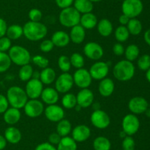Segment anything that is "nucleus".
Returning a JSON list of instances; mask_svg holds the SVG:
<instances>
[{"label":"nucleus","mask_w":150,"mask_h":150,"mask_svg":"<svg viewBox=\"0 0 150 150\" xmlns=\"http://www.w3.org/2000/svg\"><path fill=\"white\" fill-rule=\"evenodd\" d=\"M74 85L73 75L69 72L62 73L56 79L55 89L58 91L59 94H66L68 93L73 88Z\"/></svg>","instance_id":"9d476101"},{"label":"nucleus","mask_w":150,"mask_h":150,"mask_svg":"<svg viewBox=\"0 0 150 150\" xmlns=\"http://www.w3.org/2000/svg\"><path fill=\"white\" fill-rule=\"evenodd\" d=\"M6 97L8 100L9 104L18 109L23 108L29 99L25 90L18 85L10 87L7 91Z\"/></svg>","instance_id":"7ed1b4c3"},{"label":"nucleus","mask_w":150,"mask_h":150,"mask_svg":"<svg viewBox=\"0 0 150 150\" xmlns=\"http://www.w3.org/2000/svg\"><path fill=\"white\" fill-rule=\"evenodd\" d=\"M149 107H150V103H149Z\"/></svg>","instance_id":"e2e57ef3"},{"label":"nucleus","mask_w":150,"mask_h":150,"mask_svg":"<svg viewBox=\"0 0 150 150\" xmlns=\"http://www.w3.org/2000/svg\"><path fill=\"white\" fill-rule=\"evenodd\" d=\"M56 4L62 10L67 7H72L73 4L74 0H55Z\"/></svg>","instance_id":"8fccbe9b"},{"label":"nucleus","mask_w":150,"mask_h":150,"mask_svg":"<svg viewBox=\"0 0 150 150\" xmlns=\"http://www.w3.org/2000/svg\"><path fill=\"white\" fill-rule=\"evenodd\" d=\"M81 15L73 7L62 9L59 15V21L62 26L72 28L80 24Z\"/></svg>","instance_id":"39448f33"},{"label":"nucleus","mask_w":150,"mask_h":150,"mask_svg":"<svg viewBox=\"0 0 150 150\" xmlns=\"http://www.w3.org/2000/svg\"><path fill=\"white\" fill-rule=\"evenodd\" d=\"M35 150H57L55 146L52 145L49 142H43L38 144Z\"/></svg>","instance_id":"603ef678"},{"label":"nucleus","mask_w":150,"mask_h":150,"mask_svg":"<svg viewBox=\"0 0 150 150\" xmlns=\"http://www.w3.org/2000/svg\"><path fill=\"white\" fill-rule=\"evenodd\" d=\"M137 66L140 70L146 71L150 68V56L149 54H143L141 57H139Z\"/></svg>","instance_id":"79ce46f5"},{"label":"nucleus","mask_w":150,"mask_h":150,"mask_svg":"<svg viewBox=\"0 0 150 150\" xmlns=\"http://www.w3.org/2000/svg\"><path fill=\"white\" fill-rule=\"evenodd\" d=\"M83 51L85 56L88 59L95 61L100 60L104 54V50L102 46L98 43L93 41L86 43L83 46Z\"/></svg>","instance_id":"f8f14e48"},{"label":"nucleus","mask_w":150,"mask_h":150,"mask_svg":"<svg viewBox=\"0 0 150 150\" xmlns=\"http://www.w3.org/2000/svg\"><path fill=\"white\" fill-rule=\"evenodd\" d=\"M140 49L136 44H130L125 49V60L133 62L139 58Z\"/></svg>","instance_id":"473e14b6"},{"label":"nucleus","mask_w":150,"mask_h":150,"mask_svg":"<svg viewBox=\"0 0 150 150\" xmlns=\"http://www.w3.org/2000/svg\"><path fill=\"white\" fill-rule=\"evenodd\" d=\"M93 148L95 150H111V143L105 136H98L93 141Z\"/></svg>","instance_id":"2f4dec72"},{"label":"nucleus","mask_w":150,"mask_h":150,"mask_svg":"<svg viewBox=\"0 0 150 150\" xmlns=\"http://www.w3.org/2000/svg\"><path fill=\"white\" fill-rule=\"evenodd\" d=\"M92 79L101 80L107 77L109 72V66L104 61H96L91 66L89 70Z\"/></svg>","instance_id":"ddd939ff"},{"label":"nucleus","mask_w":150,"mask_h":150,"mask_svg":"<svg viewBox=\"0 0 150 150\" xmlns=\"http://www.w3.org/2000/svg\"><path fill=\"white\" fill-rule=\"evenodd\" d=\"M9 102L6 96L0 94V114H3L9 107Z\"/></svg>","instance_id":"de8ad7c7"},{"label":"nucleus","mask_w":150,"mask_h":150,"mask_svg":"<svg viewBox=\"0 0 150 150\" xmlns=\"http://www.w3.org/2000/svg\"><path fill=\"white\" fill-rule=\"evenodd\" d=\"M115 90V84L111 78L105 77L100 80L98 85L99 94L103 97H108L111 96Z\"/></svg>","instance_id":"aec40b11"},{"label":"nucleus","mask_w":150,"mask_h":150,"mask_svg":"<svg viewBox=\"0 0 150 150\" xmlns=\"http://www.w3.org/2000/svg\"><path fill=\"white\" fill-rule=\"evenodd\" d=\"M73 82L80 89L89 88L92 82V78L89 74V70H86L84 68L76 69L73 74Z\"/></svg>","instance_id":"9b49d317"},{"label":"nucleus","mask_w":150,"mask_h":150,"mask_svg":"<svg viewBox=\"0 0 150 150\" xmlns=\"http://www.w3.org/2000/svg\"><path fill=\"white\" fill-rule=\"evenodd\" d=\"M90 1L94 3V2H100V1H103V0H90Z\"/></svg>","instance_id":"052dcab7"},{"label":"nucleus","mask_w":150,"mask_h":150,"mask_svg":"<svg viewBox=\"0 0 150 150\" xmlns=\"http://www.w3.org/2000/svg\"><path fill=\"white\" fill-rule=\"evenodd\" d=\"M73 7L80 14H85L92 12L94 4L90 0H74Z\"/></svg>","instance_id":"cd10ccee"},{"label":"nucleus","mask_w":150,"mask_h":150,"mask_svg":"<svg viewBox=\"0 0 150 150\" xmlns=\"http://www.w3.org/2000/svg\"><path fill=\"white\" fill-rule=\"evenodd\" d=\"M23 36L30 41H39L44 39L48 33V28L40 22H26L23 26Z\"/></svg>","instance_id":"f257e3e1"},{"label":"nucleus","mask_w":150,"mask_h":150,"mask_svg":"<svg viewBox=\"0 0 150 150\" xmlns=\"http://www.w3.org/2000/svg\"><path fill=\"white\" fill-rule=\"evenodd\" d=\"M7 141H6L5 138L4 137V135H0V150H3L5 149V147L7 146Z\"/></svg>","instance_id":"6e6d98bb"},{"label":"nucleus","mask_w":150,"mask_h":150,"mask_svg":"<svg viewBox=\"0 0 150 150\" xmlns=\"http://www.w3.org/2000/svg\"><path fill=\"white\" fill-rule=\"evenodd\" d=\"M98 23V20L97 16L94 13H92V12H91V13L82 14L81 16L79 24L86 30H89V29H92L96 27Z\"/></svg>","instance_id":"393cba45"},{"label":"nucleus","mask_w":150,"mask_h":150,"mask_svg":"<svg viewBox=\"0 0 150 150\" xmlns=\"http://www.w3.org/2000/svg\"><path fill=\"white\" fill-rule=\"evenodd\" d=\"M57 150H77V143L73 139L72 137H62L57 145Z\"/></svg>","instance_id":"c85d7f7f"},{"label":"nucleus","mask_w":150,"mask_h":150,"mask_svg":"<svg viewBox=\"0 0 150 150\" xmlns=\"http://www.w3.org/2000/svg\"><path fill=\"white\" fill-rule=\"evenodd\" d=\"M135 147H136V142L133 137L127 135L125 138H123L122 143V150H135Z\"/></svg>","instance_id":"37998d69"},{"label":"nucleus","mask_w":150,"mask_h":150,"mask_svg":"<svg viewBox=\"0 0 150 150\" xmlns=\"http://www.w3.org/2000/svg\"><path fill=\"white\" fill-rule=\"evenodd\" d=\"M145 114H146V116H147V117H149V118H150V107H149L147 108V110H146V111H145Z\"/></svg>","instance_id":"bf43d9fd"},{"label":"nucleus","mask_w":150,"mask_h":150,"mask_svg":"<svg viewBox=\"0 0 150 150\" xmlns=\"http://www.w3.org/2000/svg\"><path fill=\"white\" fill-rule=\"evenodd\" d=\"M130 18L127 17L126 15L122 14L120 15V17H119V22H120V25H122V26H126L127 24V23L130 21Z\"/></svg>","instance_id":"5fc2aeb1"},{"label":"nucleus","mask_w":150,"mask_h":150,"mask_svg":"<svg viewBox=\"0 0 150 150\" xmlns=\"http://www.w3.org/2000/svg\"><path fill=\"white\" fill-rule=\"evenodd\" d=\"M90 121L95 127L105 129L111 124V119L108 113L101 109L94 110L90 116Z\"/></svg>","instance_id":"6e6552de"},{"label":"nucleus","mask_w":150,"mask_h":150,"mask_svg":"<svg viewBox=\"0 0 150 150\" xmlns=\"http://www.w3.org/2000/svg\"><path fill=\"white\" fill-rule=\"evenodd\" d=\"M144 41L148 45L150 46V29H147V30L145 32L144 35Z\"/></svg>","instance_id":"4d7b16f0"},{"label":"nucleus","mask_w":150,"mask_h":150,"mask_svg":"<svg viewBox=\"0 0 150 150\" xmlns=\"http://www.w3.org/2000/svg\"><path fill=\"white\" fill-rule=\"evenodd\" d=\"M57 79V74L53 68L47 67L43 69L40 73V80L43 85H51L55 82Z\"/></svg>","instance_id":"bb28decb"},{"label":"nucleus","mask_w":150,"mask_h":150,"mask_svg":"<svg viewBox=\"0 0 150 150\" xmlns=\"http://www.w3.org/2000/svg\"><path fill=\"white\" fill-rule=\"evenodd\" d=\"M76 96L77 104L81 108H87L92 105L95 95L89 88H83L78 92Z\"/></svg>","instance_id":"f3484780"},{"label":"nucleus","mask_w":150,"mask_h":150,"mask_svg":"<svg viewBox=\"0 0 150 150\" xmlns=\"http://www.w3.org/2000/svg\"><path fill=\"white\" fill-rule=\"evenodd\" d=\"M4 137L7 142L11 144H17L21 141L22 134L20 129L14 126H10L4 130Z\"/></svg>","instance_id":"b1692460"},{"label":"nucleus","mask_w":150,"mask_h":150,"mask_svg":"<svg viewBox=\"0 0 150 150\" xmlns=\"http://www.w3.org/2000/svg\"><path fill=\"white\" fill-rule=\"evenodd\" d=\"M70 63L73 67L75 69H79L83 68L85 64L84 57H83L82 54H81L79 52H74L71 54L70 57Z\"/></svg>","instance_id":"4c0bfd02"},{"label":"nucleus","mask_w":150,"mask_h":150,"mask_svg":"<svg viewBox=\"0 0 150 150\" xmlns=\"http://www.w3.org/2000/svg\"><path fill=\"white\" fill-rule=\"evenodd\" d=\"M149 107L147 100L142 96H135L130 99L128 102V108L131 113L139 115L144 113Z\"/></svg>","instance_id":"2eb2a0df"},{"label":"nucleus","mask_w":150,"mask_h":150,"mask_svg":"<svg viewBox=\"0 0 150 150\" xmlns=\"http://www.w3.org/2000/svg\"><path fill=\"white\" fill-rule=\"evenodd\" d=\"M136 68L133 62L122 60L117 62L113 68V75L118 81L127 82L134 76Z\"/></svg>","instance_id":"f03ea898"},{"label":"nucleus","mask_w":150,"mask_h":150,"mask_svg":"<svg viewBox=\"0 0 150 150\" xmlns=\"http://www.w3.org/2000/svg\"><path fill=\"white\" fill-rule=\"evenodd\" d=\"M45 118L51 122H59L64 118V110L62 107L57 104L47 105L44 110Z\"/></svg>","instance_id":"dca6fc26"},{"label":"nucleus","mask_w":150,"mask_h":150,"mask_svg":"<svg viewBox=\"0 0 150 150\" xmlns=\"http://www.w3.org/2000/svg\"><path fill=\"white\" fill-rule=\"evenodd\" d=\"M7 22L2 18H0V38L6 35V32L7 29Z\"/></svg>","instance_id":"864d4df0"},{"label":"nucleus","mask_w":150,"mask_h":150,"mask_svg":"<svg viewBox=\"0 0 150 150\" xmlns=\"http://www.w3.org/2000/svg\"><path fill=\"white\" fill-rule=\"evenodd\" d=\"M54 48V45L51 39L42 40L40 44V49L44 53H48L53 50Z\"/></svg>","instance_id":"a18cd8bd"},{"label":"nucleus","mask_w":150,"mask_h":150,"mask_svg":"<svg viewBox=\"0 0 150 150\" xmlns=\"http://www.w3.org/2000/svg\"><path fill=\"white\" fill-rule=\"evenodd\" d=\"M51 40L54 46H57L59 48L66 47L70 42L69 34L63 30H58L54 32Z\"/></svg>","instance_id":"412c9836"},{"label":"nucleus","mask_w":150,"mask_h":150,"mask_svg":"<svg viewBox=\"0 0 150 150\" xmlns=\"http://www.w3.org/2000/svg\"><path fill=\"white\" fill-rule=\"evenodd\" d=\"M71 134V137L76 143H82L89 139L91 135V129L86 125L79 124L72 129Z\"/></svg>","instance_id":"a211bd4d"},{"label":"nucleus","mask_w":150,"mask_h":150,"mask_svg":"<svg viewBox=\"0 0 150 150\" xmlns=\"http://www.w3.org/2000/svg\"><path fill=\"white\" fill-rule=\"evenodd\" d=\"M117 1H123V0H117Z\"/></svg>","instance_id":"680f3d73"},{"label":"nucleus","mask_w":150,"mask_h":150,"mask_svg":"<svg viewBox=\"0 0 150 150\" xmlns=\"http://www.w3.org/2000/svg\"><path fill=\"white\" fill-rule=\"evenodd\" d=\"M31 60L35 66L42 69L48 67V65H49L48 59H47L44 56L40 55V54H36V55L32 57V60Z\"/></svg>","instance_id":"a19ab883"},{"label":"nucleus","mask_w":150,"mask_h":150,"mask_svg":"<svg viewBox=\"0 0 150 150\" xmlns=\"http://www.w3.org/2000/svg\"><path fill=\"white\" fill-rule=\"evenodd\" d=\"M72 124L70 121L67 119H63L59 122L57 125V132L62 138V137L68 136L69 134L71 132Z\"/></svg>","instance_id":"c756f323"},{"label":"nucleus","mask_w":150,"mask_h":150,"mask_svg":"<svg viewBox=\"0 0 150 150\" xmlns=\"http://www.w3.org/2000/svg\"><path fill=\"white\" fill-rule=\"evenodd\" d=\"M45 107L42 101L38 99H28L27 102L23 107L24 113L28 117L35 119L44 113Z\"/></svg>","instance_id":"1a4fd4ad"},{"label":"nucleus","mask_w":150,"mask_h":150,"mask_svg":"<svg viewBox=\"0 0 150 150\" xmlns=\"http://www.w3.org/2000/svg\"><path fill=\"white\" fill-rule=\"evenodd\" d=\"M7 54L11 60L12 63L18 66L29 64L32 60V56L29 50L20 45L12 46Z\"/></svg>","instance_id":"20e7f679"},{"label":"nucleus","mask_w":150,"mask_h":150,"mask_svg":"<svg viewBox=\"0 0 150 150\" xmlns=\"http://www.w3.org/2000/svg\"><path fill=\"white\" fill-rule=\"evenodd\" d=\"M43 88V84L39 79L32 78L26 82L24 90L29 99H35L40 97Z\"/></svg>","instance_id":"4468645a"},{"label":"nucleus","mask_w":150,"mask_h":150,"mask_svg":"<svg viewBox=\"0 0 150 150\" xmlns=\"http://www.w3.org/2000/svg\"><path fill=\"white\" fill-rule=\"evenodd\" d=\"M12 46V41L7 36L0 38V51L7 52Z\"/></svg>","instance_id":"49530a36"},{"label":"nucleus","mask_w":150,"mask_h":150,"mask_svg":"<svg viewBox=\"0 0 150 150\" xmlns=\"http://www.w3.org/2000/svg\"><path fill=\"white\" fill-rule=\"evenodd\" d=\"M146 78L148 82H150V68L146 71Z\"/></svg>","instance_id":"13d9d810"},{"label":"nucleus","mask_w":150,"mask_h":150,"mask_svg":"<svg viewBox=\"0 0 150 150\" xmlns=\"http://www.w3.org/2000/svg\"><path fill=\"white\" fill-rule=\"evenodd\" d=\"M130 35H139L142 32L143 26L140 21L138 19H130L127 24L126 25Z\"/></svg>","instance_id":"72a5a7b5"},{"label":"nucleus","mask_w":150,"mask_h":150,"mask_svg":"<svg viewBox=\"0 0 150 150\" xmlns=\"http://www.w3.org/2000/svg\"><path fill=\"white\" fill-rule=\"evenodd\" d=\"M57 64H58L59 69L62 71V73L69 72L72 66L70 57L64 54L59 56V57L58 58V61H57Z\"/></svg>","instance_id":"58836bf2"},{"label":"nucleus","mask_w":150,"mask_h":150,"mask_svg":"<svg viewBox=\"0 0 150 150\" xmlns=\"http://www.w3.org/2000/svg\"><path fill=\"white\" fill-rule=\"evenodd\" d=\"M40 98L43 104L51 105V104H57L58 102L59 95L58 91L54 88L47 87L42 90Z\"/></svg>","instance_id":"6ab92c4d"},{"label":"nucleus","mask_w":150,"mask_h":150,"mask_svg":"<svg viewBox=\"0 0 150 150\" xmlns=\"http://www.w3.org/2000/svg\"><path fill=\"white\" fill-rule=\"evenodd\" d=\"M23 35V26L18 24H12L7 26L6 36L10 38L11 41H16L19 39Z\"/></svg>","instance_id":"7c9ffc66"},{"label":"nucleus","mask_w":150,"mask_h":150,"mask_svg":"<svg viewBox=\"0 0 150 150\" xmlns=\"http://www.w3.org/2000/svg\"><path fill=\"white\" fill-rule=\"evenodd\" d=\"M62 139V137L56 132H53V133L50 134L49 136H48V142L54 146H57L59 144V143L60 142Z\"/></svg>","instance_id":"3c124183"},{"label":"nucleus","mask_w":150,"mask_h":150,"mask_svg":"<svg viewBox=\"0 0 150 150\" xmlns=\"http://www.w3.org/2000/svg\"><path fill=\"white\" fill-rule=\"evenodd\" d=\"M12 64L11 60L7 52L0 51V73L7 71Z\"/></svg>","instance_id":"ea45409f"},{"label":"nucleus","mask_w":150,"mask_h":150,"mask_svg":"<svg viewBox=\"0 0 150 150\" xmlns=\"http://www.w3.org/2000/svg\"><path fill=\"white\" fill-rule=\"evenodd\" d=\"M114 36L119 43H124L127 41L130 37V33L127 26L120 25L114 32Z\"/></svg>","instance_id":"e433bc0d"},{"label":"nucleus","mask_w":150,"mask_h":150,"mask_svg":"<svg viewBox=\"0 0 150 150\" xmlns=\"http://www.w3.org/2000/svg\"><path fill=\"white\" fill-rule=\"evenodd\" d=\"M69 36L70 41H72L73 44H81L86 38V29L82 27L80 24H78L71 28Z\"/></svg>","instance_id":"5701e85b"},{"label":"nucleus","mask_w":150,"mask_h":150,"mask_svg":"<svg viewBox=\"0 0 150 150\" xmlns=\"http://www.w3.org/2000/svg\"><path fill=\"white\" fill-rule=\"evenodd\" d=\"M97 29L100 35L102 37L106 38L112 34L114 26L112 23L108 19H102L98 21L97 24Z\"/></svg>","instance_id":"a878e982"},{"label":"nucleus","mask_w":150,"mask_h":150,"mask_svg":"<svg viewBox=\"0 0 150 150\" xmlns=\"http://www.w3.org/2000/svg\"><path fill=\"white\" fill-rule=\"evenodd\" d=\"M122 131L129 136H133L139 131L140 127V121L136 115L129 113L124 116L122 121Z\"/></svg>","instance_id":"0eeeda50"},{"label":"nucleus","mask_w":150,"mask_h":150,"mask_svg":"<svg viewBox=\"0 0 150 150\" xmlns=\"http://www.w3.org/2000/svg\"><path fill=\"white\" fill-rule=\"evenodd\" d=\"M125 47L122 43H116L114 44L112 48L113 53L117 56H122L125 53Z\"/></svg>","instance_id":"09e8293b"},{"label":"nucleus","mask_w":150,"mask_h":150,"mask_svg":"<svg viewBox=\"0 0 150 150\" xmlns=\"http://www.w3.org/2000/svg\"><path fill=\"white\" fill-rule=\"evenodd\" d=\"M144 4L142 0H123L122 11L130 19L137 18L142 13Z\"/></svg>","instance_id":"423d86ee"},{"label":"nucleus","mask_w":150,"mask_h":150,"mask_svg":"<svg viewBox=\"0 0 150 150\" xmlns=\"http://www.w3.org/2000/svg\"><path fill=\"white\" fill-rule=\"evenodd\" d=\"M21 118V113L20 109L15 107H8L7 110L3 113V119L7 124L13 126L20 121Z\"/></svg>","instance_id":"4be33fe9"},{"label":"nucleus","mask_w":150,"mask_h":150,"mask_svg":"<svg viewBox=\"0 0 150 150\" xmlns=\"http://www.w3.org/2000/svg\"><path fill=\"white\" fill-rule=\"evenodd\" d=\"M34 70L30 64H26L21 66L18 71V77L23 82H27L31 79L33 76Z\"/></svg>","instance_id":"c9c22d12"},{"label":"nucleus","mask_w":150,"mask_h":150,"mask_svg":"<svg viewBox=\"0 0 150 150\" xmlns=\"http://www.w3.org/2000/svg\"><path fill=\"white\" fill-rule=\"evenodd\" d=\"M61 102L64 108L68 109V110L75 108V107L77 105L76 96L72 93H66L62 98Z\"/></svg>","instance_id":"f704fd0d"},{"label":"nucleus","mask_w":150,"mask_h":150,"mask_svg":"<svg viewBox=\"0 0 150 150\" xmlns=\"http://www.w3.org/2000/svg\"><path fill=\"white\" fill-rule=\"evenodd\" d=\"M29 21L35 22H40L42 18V13L41 10L38 8H32L28 13Z\"/></svg>","instance_id":"c03bdc74"}]
</instances>
